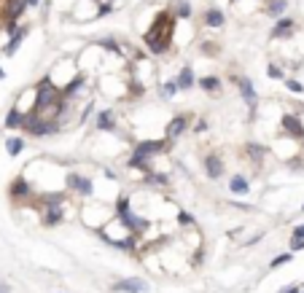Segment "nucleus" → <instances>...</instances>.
Here are the masks:
<instances>
[{"label":"nucleus","instance_id":"obj_1","mask_svg":"<svg viewBox=\"0 0 304 293\" xmlns=\"http://www.w3.org/2000/svg\"><path fill=\"white\" fill-rule=\"evenodd\" d=\"M167 22H170V17H167V14H162L159 22L154 25V30H148V33H145V43H148V49H151L154 54H162L167 49V43H170Z\"/></svg>","mask_w":304,"mask_h":293},{"label":"nucleus","instance_id":"obj_2","mask_svg":"<svg viewBox=\"0 0 304 293\" xmlns=\"http://www.w3.org/2000/svg\"><path fill=\"white\" fill-rule=\"evenodd\" d=\"M57 100H59V94H57V89L51 86V81H41V86H38V97H35V111H41V108L57 103Z\"/></svg>","mask_w":304,"mask_h":293},{"label":"nucleus","instance_id":"obj_3","mask_svg":"<svg viewBox=\"0 0 304 293\" xmlns=\"http://www.w3.org/2000/svg\"><path fill=\"white\" fill-rule=\"evenodd\" d=\"M111 288L116 290V293H145L148 290V282L145 280H121V282H116V285H111Z\"/></svg>","mask_w":304,"mask_h":293},{"label":"nucleus","instance_id":"obj_4","mask_svg":"<svg viewBox=\"0 0 304 293\" xmlns=\"http://www.w3.org/2000/svg\"><path fill=\"white\" fill-rule=\"evenodd\" d=\"M162 148H165V143H162V140H145V143H140V145H137L132 156H137V159H148V156H154V153H159Z\"/></svg>","mask_w":304,"mask_h":293},{"label":"nucleus","instance_id":"obj_5","mask_svg":"<svg viewBox=\"0 0 304 293\" xmlns=\"http://www.w3.org/2000/svg\"><path fill=\"white\" fill-rule=\"evenodd\" d=\"M59 199H62V197H46V205H49V213H46V223H49V226H57V223L62 221Z\"/></svg>","mask_w":304,"mask_h":293},{"label":"nucleus","instance_id":"obj_6","mask_svg":"<svg viewBox=\"0 0 304 293\" xmlns=\"http://www.w3.org/2000/svg\"><path fill=\"white\" fill-rule=\"evenodd\" d=\"M67 186L75 188V191H79V194H84V197L92 194V180H89V178H81V175H75V172L67 175Z\"/></svg>","mask_w":304,"mask_h":293},{"label":"nucleus","instance_id":"obj_7","mask_svg":"<svg viewBox=\"0 0 304 293\" xmlns=\"http://www.w3.org/2000/svg\"><path fill=\"white\" fill-rule=\"evenodd\" d=\"M237 86H240V91H243V100L251 105V111H253V108H256V89H253V83L248 81V78H237Z\"/></svg>","mask_w":304,"mask_h":293},{"label":"nucleus","instance_id":"obj_8","mask_svg":"<svg viewBox=\"0 0 304 293\" xmlns=\"http://www.w3.org/2000/svg\"><path fill=\"white\" fill-rule=\"evenodd\" d=\"M283 129L291 137H304V127L299 124V119H293V116H283Z\"/></svg>","mask_w":304,"mask_h":293},{"label":"nucleus","instance_id":"obj_9","mask_svg":"<svg viewBox=\"0 0 304 293\" xmlns=\"http://www.w3.org/2000/svg\"><path fill=\"white\" fill-rule=\"evenodd\" d=\"M205 167H207L210 178H221V175H223V161L218 159V156H207L205 159Z\"/></svg>","mask_w":304,"mask_h":293},{"label":"nucleus","instance_id":"obj_10","mask_svg":"<svg viewBox=\"0 0 304 293\" xmlns=\"http://www.w3.org/2000/svg\"><path fill=\"white\" fill-rule=\"evenodd\" d=\"M293 22L291 19H280L277 22V25H275V30H272V38H288V35H291L293 33Z\"/></svg>","mask_w":304,"mask_h":293},{"label":"nucleus","instance_id":"obj_11","mask_svg":"<svg viewBox=\"0 0 304 293\" xmlns=\"http://www.w3.org/2000/svg\"><path fill=\"white\" fill-rule=\"evenodd\" d=\"M183 129H186V116H178V119H173V121H170V124H167V137H178V135H181L183 132Z\"/></svg>","mask_w":304,"mask_h":293},{"label":"nucleus","instance_id":"obj_12","mask_svg":"<svg viewBox=\"0 0 304 293\" xmlns=\"http://www.w3.org/2000/svg\"><path fill=\"white\" fill-rule=\"evenodd\" d=\"M25 35H27V27H22V30H17V33H14V38L9 41V46H6V54H14L19 49V43L25 41Z\"/></svg>","mask_w":304,"mask_h":293},{"label":"nucleus","instance_id":"obj_13","mask_svg":"<svg viewBox=\"0 0 304 293\" xmlns=\"http://www.w3.org/2000/svg\"><path fill=\"white\" fill-rule=\"evenodd\" d=\"M205 22H207V27H221V25H223V11L210 9V11L205 14Z\"/></svg>","mask_w":304,"mask_h":293},{"label":"nucleus","instance_id":"obj_14","mask_svg":"<svg viewBox=\"0 0 304 293\" xmlns=\"http://www.w3.org/2000/svg\"><path fill=\"white\" fill-rule=\"evenodd\" d=\"M191 86H194V73H191V67H183L181 78H178V89H191Z\"/></svg>","mask_w":304,"mask_h":293},{"label":"nucleus","instance_id":"obj_15","mask_svg":"<svg viewBox=\"0 0 304 293\" xmlns=\"http://www.w3.org/2000/svg\"><path fill=\"white\" fill-rule=\"evenodd\" d=\"M27 194H30L27 180L25 178H17V180H14V186H11V197H27Z\"/></svg>","mask_w":304,"mask_h":293},{"label":"nucleus","instance_id":"obj_16","mask_svg":"<svg viewBox=\"0 0 304 293\" xmlns=\"http://www.w3.org/2000/svg\"><path fill=\"white\" fill-rule=\"evenodd\" d=\"M25 6H27V0H11L9 3V19H17L22 11H25Z\"/></svg>","mask_w":304,"mask_h":293},{"label":"nucleus","instance_id":"obj_17","mask_svg":"<svg viewBox=\"0 0 304 293\" xmlns=\"http://www.w3.org/2000/svg\"><path fill=\"white\" fill-rule=\"evenodd\" d=\"M97 127L100 129H113V113L111 111H103L97 116Z\"/></svg>","mask_w":304,"mask_h":293},{"label":"nucleus","instance_id":"obj_18","mask_svg":"<svg viewBox=\"0 0 304 293\" xmlns=\"http://www.w3.org/2000/svg\"><path fill=\"white\" fill-rule=\"evenodd\" d=\"M229 188L235 191V194H248V180H245V178H240V175H237V178H232Z\"/></svg>","mask_w":304,"mask_h":293},{"label":"nucleus","instance_id":"obj_19","mask_svg":"<svg viewBox=\"0 0 304 293\" xmlns=\"http://www.w3.org/2000/svg\"><path fill=\"white\" fill-rule=\"evenodd\" d=\"M288 9V3H285V0H272V3L267 6V11L272 14V17H280V14H283Z\"/></svg>","mask_w":304,"mask_h":293},{"label":"nucleus","instance_id":"obj_20","mask_svg":"<svg viewBox=\"0 0 304 293\" xmlns=\"http://www.w3.org/2000/svg\"><path fill=\"white\" fill-rule=\"evenodd\" d=\"M6 148H9L11 156H17V153H22V148H25V140H19V137H11V140L6 143Z\"/></svg>","mask_w":304,"mask_h":293},{"label":"nucleus","instance_id":"obj_21","mask_svg":"<svg viewBox=\"0 0 304 293\" xmlns=\"http://www.w3.org/2000/svg\"><path fill=\"white\" fill-rule=\"evenodd\" d=\"M199 86H202V89H207V91H215V89H221V81H218L215 75H207V78H202V81H199Z\"/></svg>","mask_w":304,"mask_h":293},{"label":"nucleus","instance_id":"obj_22","mask_svg":"<svg viewBox=\"0 0 304 293\" xmlns=\"http://www.w3.org/2000/svg\"><path fill=\"white\" fill-rule=\"evenodd\" d=\"M19 124H22V113H19V108H11L9 119H6V127L14 129V127H19Z\"/></svg>","mask_w":304,"mask_h":293},{"label":"nucleus","instance_id":"obj_23","mask_svg":"<svg viewBox=\"0 0 304 293\" xmlns=\"http://www.w3.org/2000/svg\"><path fill=\"white\" fill-rule=\"evenodd\" d=\"M81 83H84V78H81V75H79V78H75L73 83H70V86H65V91H62V94H75V89H79Z\"/></svg>","mask_w":304,"mask_h":293},{"label":"nucleus","instance_id":"obj_24","mask_svg":"<svg viewBox=\"0 0 304 293\" xmlns=\"http://www.w3.org/2000/svg\"><path fill=\"white\" fill-rule=\"evenodd\" d=\"M178 91V81H170V83H165V97H173Z\"/></svg>","mask_w":304,"mask_h":293},{"label":"nucleus","instance_id":"obj_25","mask_svg":"<svg viewBox=\"0 0 304 293\" xmlns=\"http://www.w3.org/2000/svg\"><path fill=\"white\" fill-rule=\"evenodd\" d=\"M291 261V253H283V256H277L275 261H272V266H283V264H288Z\"/></svg>","mask_w":304,"mask_h":293},{"label":"nucleus","instance_id":"obj_26","mask_svg":"<svg viewBox=\"0 0 304 293\" xmlns=\"http://www.w3.org/2000/svg\"><path fill=\"white\" fill-rule=\"evenodd\" d=\"M248 153H251L253 159H261L264 156V148H259V145H248Z\"/></svg>","mask_w":304,"mask_h":293},{"label":"nucleus","instance_id":"obj_27","mask_svg":"<svg viewBox=\"0 0 304 293\" xmlns=\"http://www.w3.org/2000/svg\"><path fill=\"white\" fill-rule=\"evenodd\" d=\"M285 83H288V89H291L293 94H301V91H304V86H301L299 81H285Z\"/></svg>","mask_w":304,"mask_h":293},{"label":"nucleus","instance_id":"obj_28","mask_svg":"<svg viewBox=\"0 0 304 293\" xmlns=\"http://www.w3.org/2000/svg\"><path fill=\"white\" fill-rule=\"evenodd\" d=\"M269 78H283V70H280V67H275V65H272V67H269Z\"/></svg>","mask_w":304,"mask_h":293},{"label":"nucleus","instance_id":"obj_29","mask_svg":"<svg viewBox=\"0 0 304 293\" xmlns=\"http://www.w3.org/2000/svg\"><path fill=\"white\" fill-rule=\"evenodd\" d=\"M304 248V240H299V237H293L291 240V250H301Z\"/></svg>","mask_w":304,"mask_h":293},{"label":"nucleus","instance_id":"obj_30","mask_svg":"<svg viewBox=\"0 0 304 293\" xmlns=\"http://www.w3.org/2000/svg\"><path fill=\"white\" fill-rule=\"evenodd\" d=\"M178 221H181L183 226H189V223H191V215L189 213H181V215H178Z\"/></svg>","mask_w":304,"mask_h":293},{"label":"nucleus","instance_id":"obj_31","mask_svg":"<svg viewBox=\"0 0 304 293\" xmlns=\"http://www.w3.org/2000/svg\"><path fill=\"white\" fill-rule=\"evenodd\" d=\"M178 14H181V17H189V14H191L189 3H181V9H178Z\"/></svg>","mask_w":304,"mask_h":293},{"label":"nucleus","instance_id":"obj_32","mask_svg":"<svg viewBox=\"0 0 304 293\" xmlns=\"http://www.w3.org/2000/svg\"><path fill=\"white\" fill-rule=\"evenodd\" d=\"M293 237H299V240H304V223H301V226H296V229H293Z\"/></svg>","mask_w":304,"mask_h":293},{"label":"nucleus","instance_id":"obj_33","mask_svg":"<svg viewBox=\"0 0 304 293\" xmlns=\"http://www.w3.org/2000/svg\"><path fill=\"white\" fill-rule=\"evenodd\" d=\"M0 293H11V288H9V285H6L3 280H0Z\"/></svg>","mask_w":304,"mask_h":293},{"label":"nucleus","instance_id":"obj_34","mask_svg":"<svg viewBox=\"0 0 304 293\" xmlns=\"http://www.w3.org/2000/svg\"><path fill=\"white\" fill-rule=\"evenodd\" d=\"M285 293H299V288H296V285H293V288H288Z\"/></svg>","mask_w":304,"mask_h":293},{"label":"nucleus","instance_id":"obj_35","mask_svg":"<svg viewBox=\"0 0 304 293\" xmlns=\"http://www.w3.org/2000/svg\"><path fill=\"white\" fill-rule=\"evenodd\" d=\"M27 6H38V0H27Z\"/></svg>","mask_w":304,"mask_h":293},{"label":"nucleus","instance_id":"obj_36","mask_svg":"<svg viewBox=\"0 0 304 293\" xmlns=\"http://www.w3.org/2000/svg\"><path fill=\"white\" fill-rule=\"evenodd\" d=\"M0 78H3V67H0Z\"/></svg>","mask_w":304,"mask_h":293}]
</instances>
